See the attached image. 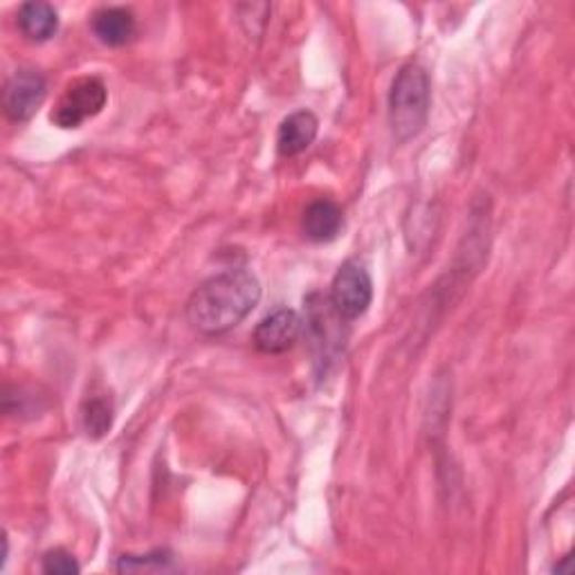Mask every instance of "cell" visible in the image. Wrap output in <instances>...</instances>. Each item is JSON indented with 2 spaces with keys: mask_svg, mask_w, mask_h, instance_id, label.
I'll return each mask as SVG.
<instances>
[{
  "mask_svg": "<svg viewBox=\"0 0 575 575\" xmlns=\"http://www.w3.org/2000/svg\"><path fill=\"white\" fill-rule=\"evenodd\" d=\"M568 564H571V557H564V562L555 566V571H557V573H564V571H568V573H571V566H568Z\"/></svg>",
  "mask_w": 575,
  "mask_h": 575,
  "instance_id": "13",
  "label": "cell"
},
{
  "mask_svg": "<svg viewBox=\"0 0 575 575\" xmlns=\"http://www.w3.org/2000/svg\"><path fill=\"white\" fill-rule=\"evenodd\" d=\"M373 301V279L360 261H347L331 284V306L345 321L360 319Z\"/></svg>",
  "mask_w": 575,
  "mask_h": 575,
  "instance_id": "4",
  "label": "cell"
},
{
  "mask_svg": "<svg viewBox=\"0 0 575 575\" xmlns=\"http://www.w3.org/2000/svg\"><path fill=\"white\" fill-rule=\"evenodd\" d=\"M48 97V81L37 70H19L6 86L3 109L6 115L17 122H30Z\"/></svg>",
  "mask_w": 575,
  "mask_h": 575,
  "instance_id": "5",
  "label": "cell"
},
{
  "mask_svg": "<svg viewBox=\"0 0 575 575\" xmlns=\"http://www.w3.org/2000/svg\"><path fill=\"white\" fill-rule=\"evenodd\" d=\"M109 102V89L97 76L76 79L65 89L52 111V122L59 129H79L84 122L97 117Z\"/></svg>",
  "mask_w": 575,
  "mask_h": 575,
  "instance_id": "3",
  "label": "cell"
},
{
  "mask_svg": "<svg viewBox=\"0 0 575 575\" xmlns=\"http://www.w3.org/2000/svg\"><path fill=\"white\" fill-rule=\"evenodd\" d=\"M95 37L109 48H122L133 41L137 23L131 10L126 8H104L93 17Z\"/></svg>",
  "mask_w": 575,
  "mask_h": 575,
  "instance_id": "9",
  "label": "cell"
},
{
  "mask_svg": "<svg viewBox=\"0 0 575 575\" xmlns=\"http://www.w3.org/2000/svg\"><path fill=\"white\" fill-rule=\"evenodd\" d=\"M81 423L84 432L91 439H104L113 428V404L109 398H91L81 412Z\"/></svg>",
  "mask_w": 575,
  "mask_h": 575,
  "instance_id": "11",
  "label": "cell"
},
{
  "mask_svg": "<svg viewBox=\"0 0 575 575\" xmlns=\"http://www.w3.org/2000/svg\"><path fill=\"white\" fill-rule=\"evenodd\" d=\"M43 571L48 575H76L81 566L65 548H52L43 555Z\"/></svg>",
  "mask_w": 575,
  "mask_h": 575,
  "instance_id": "12",
  "label": "cell"
},
{
  "mask_svg": "<svg viewBox=\"0 0 575 575\" xmlns=\"http://www.w3.org/2000/svg\"><path fill=\"white\" fill-rule=\"evenodd\" d=\"M319 133V120L310 111L290 113L277 131V151L281 157H295L310 148Z\"/></svg>",
  "mask_w": 575,
  "mask_h": 575,
  "instance_id": "7",
  "label": "cell"
},
{
  "mask_svg": "<svg viewBox=\"0 0 575 575\" xmlns=\"http://www.w3.org/2000/svg\"><path fill=\"white\" fill-rule=\"evenodd\" d=\"M261 301L259 279L245 268L225 270L203 281L187 301V321L203 336H223L236 328Z\"/></svg>",
  "mask_w": 575,
  "mask_h": 575,
  "instance_id": "1",
  "label": "cell"
},
{
  "mask_svg": "<svg viewBox=\"0 0 575 575\" xmlns=\"http://www.w3.org/2000/svg\"><path fill=\"white\" fill-rule=\"evenodd\" d=\"M301 326L304 321L292 308H277L257 324L253 342L266 356H281L297 345Z\"/></svg>",
  "mask_w": 575,
  "mask_h": 575,
  "instance_id": "6",
  "label": "cell"
},
{
  "mask_svg": "<svg viewBox=\"0 0 575 575\" xmlns=\"http://www.w3.org/2000/svg\"><path fill=\"white\" fill-rule=\"evenodd\" d=\"M19 30L32 43L50 41L59 30V14L50 3H25L19 10Z\"/></svg>",
  "mask_w": 575,
  "mask_h": 575,
  "instance_id": "10",
  "label": "cell"
},
{
  "mask_svg": "<svg viewBox=\"0 0 575 575\" xmlns=\"http://www.w3.org/2000/svg\"><path fill=\"white\" fill-rule=\"evenodd\" d=\"M345 225V214L333 201H315L304 209L301 229L312 243H331Z\"/></svg>",
  "mask_w": 575,
  "mask_h": 575,
  "instance_id": "8",
  "label": "cell"
},
{
  "mask_svg": "<svg viewBox=\"0 0 575 575\" xmlns=\"http://www.w3.org/2000/svg\"><path fill=\"white\" fill-rule=\"evenodd\" d=\"M432 104L430 74L421 63H404L389 91V126L398 142L414 140L428 124Z\"/></svg>",
  "mask_w": 575,
  "mask_h": 575,
  "instance_id": "2",
  "label": "cell"
}]
</instances>
